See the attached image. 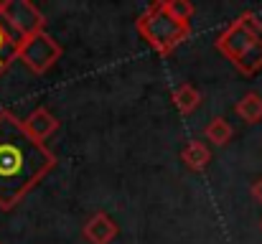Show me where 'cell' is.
<instances>
[{"instance_id": "9", "label": "cell", "mask_w": 262, "mask_h": 244, "mask_svg": "<svg viewBox=\"0 0 262 244\" xmlns=\"http://www.w3.org/2000/svg\"><path fill=\"white\" fill-rule=\"evenodd\" d=\"M171 102H173V107L181 115H191L201 104V94H199V89L193 84H181V86H176L171 92Z\"/></svg>"}, {"instance_id": "11", "label": "cell", "mask_w": 262, "mask_h": 244, "mask_svg": "<svg viewBox=\"0 0 262 244\" xmlns=\"http://www.w3.org/2000/svg\"><path fill=\"white\" fill-rule=\"evenodd\" d=\"M234 112L247 122V125H255V122H260L262 120V94L257 92H247L239 102H237V107H234Z\"/></svg>"}, {"instance_id": "12", "label": "cell", "mask_w": 262, "mask_h": 244, "mask_svg": "<svg viewBox=\"0 0 262 244\" xmlns=\"http://www.w3.org/2000/svg\"><path fill=\"white\" fill-rule=\"evenodd\" d=\"M232 135H234V130H232V125L224 117H214L206 125V140L214 143V145H227L232 140Z\"/></svg>"}, {"instance_id": "5", "label": "cell", "mask_w": 262, "mask_h": 244, "mask_svg": "<svg viewBox=\"0 0 262 244\" xmlns=\"http://www.w3.org/2000/svg\"><path fill=\"white\" fill-rule=\"evenodd\" d=\"M0 18L20 36L28 38L46 28L43 13L31 0H0Z\"/></svg>"}, {"instance_id": "7", "label": "cell", "mask_w": 262, "mask_h": 244, "mask_svg": "<svg viewBox=\"0 0 262 244\" xmlns=\"http://www.w3.org/2000/svg\"><path fill=\"white\" fill-rule=\"evenodd\" d=\"M82 234H84V239L89 244H112L115 237L120 234V227H117V221L110 214L97 211L94 216H89V221L84 224Z\"/></svg>"}, {"instance_id": "1", "label": "cell", "mask_w": 262, "mask_h": 244, "mask_svg": "<svg viewBox=\"0 0 262 244\" xmlns=\"http://www.w3.org/2000/svg\"><path fill=\"white\" fill-rule=\"evenodd\" d=\"M56 156L31 140L23 130V120L13 112H0V209H15L51 170Z\"/></svg>"}, {"instance_id": "3", "label": "cell", "mask_w": 262, "mask_h": 244, "mask_svg": "<svg viewBox=\"0 0 262 244\" xmlns=\"http://www.w3.org/2000/svg\"><path fill=\"white\" fill-rule=\"evenodd\" d=\"M138 33L145 38V43L150 49H156L161 56H168V54H173L176 49L188 38L191 26H183V23L173 20L163 10V3H153L138 18Z\"/></svg>"}, {"instance_id": "8", "label": "cell", "mask_w": 262, "mask_h": 244, "mask_svg": "<svg viewBox=\"0 0 262 244\" xmlns=\"http://www.w3.org/2000/svg\"><path fill=\"white\" fill-rule=\"evenodd\" d=\"M20 41H23V38L0 18V77H3V72L18 59Z\"/></svg>"}, {"instance_id": "13", "label": "cell", "mask_w": 262, "mask_h": 244, "mask_svg": "<svg viewBox=\"0 0 262 244\" xmlns=\"http://www.w3.org/2000/svg\"><path fill=\"white\" fill-rule=\"evenodd\" d=\"M163 3V10L178 20V23H183V26H191V18H193V5L188 3V0H161Z\"/></svg>"}, {"instance_id": "15", "label": "cell", "mask_w": 262, "mask_h": 244, "mask_svg": "<svg viewBox=\"0 0 262 244\" xmlns=\"http://www.w3.org/2000/svg\"><path fill=\"white\" fill-rule=\"evenodd\" d=\"M260 229H262V221H260Z\"/></svg>"}, {"instance_id": "4", "label": "cell", "mask_w": 262, "mask_h": 244, "mask_svg": "<svg viewBox=\"0 0 262 244\" xmlns=\"http://www.w3.org/2000/svg\"><path fill=\"white\" fill-rule=\"evenodd\" d=\"M61 46L54 36H49L46 31L41 33H33L28 38L20 41V49H18V59L33 72V74H46L59 59H61Z\"/></svg>"}, {"instance_id": "6", "label": "cell", "mask_w": 262, "mask_h": 244, "mask_svg": "<svg viewBox=\"0 0 262 244\" xmlns=\"http://www.w3.org/2000/svg\"><path fill=\"white\" fill-rule=\"evenodd\" d=\"M23 130H26V135L31 138V140H36V143H46L56 130H59V120L46 109V107H36L26 120H23Z\"/></svg>"}, {"instance_id": "10", "label": "cell", "mask_w": 262, "mask_h": 244, "mask_svg": "<svg viewBox=\"0 0 262 244\" xmlns=\"http://www.w3.org/2000/svg\"><path fill=\"white\" fill-rule=\"evenodd\" d=\"M181 161L186 163V168H191V170H204L209 165V161H211V153H209V148L201 140H191L181 150Z\"/></svg>"}, {"instance_id": "14", "label": "cell", "mask_w": 262, "mask_h": 244, "mask_svg": "<svg viewBox=\"0 0 262 244\" xmlns=\"http://www.w3.org/2000/svg\"><path fill=\"white\" fill-rule=\"evenodd\" d=\"M252 196H255V198L262 204V178H257V181L252 183Z\"/></svg>"}, {"instance_id": "2", "label": "cell", "mask_w": 262, "mask_h": 244, "mask_svg": "<svg viewBox=\"0 0 262 244\" xmlns=\"http://www.w3.org/2000/svg\"><path fill=\"white\" fill-rule=\"evenodd\" d=\"M216 51L242 74H257L262 69V20L255 13H242L216 38Z\"/></svg>"}]
</instances>
